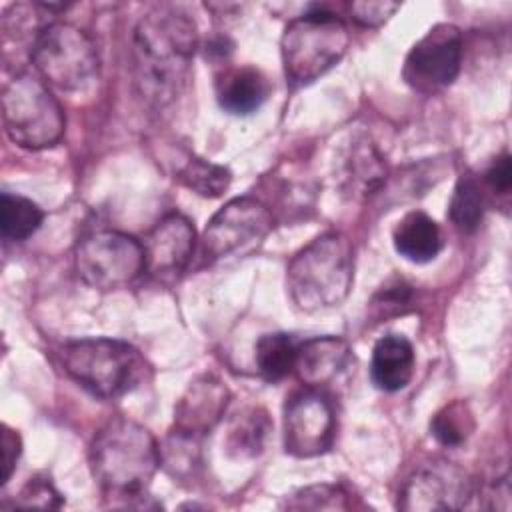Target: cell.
<instances>
[{"instance_id": "1", "label": "cell", "mask_w": 512, "mask_h": 512, "mask_svg": "<svg viewBox=\"0 0 512 512\" xmlns=\"http://www.w3.org/2000/svg\"><path fill=\"white\" fill-rule=\"evenodd\" d=\"M196 48L198 30L186 12L174 6L146 12L134 28V76L140 94L156 106L172 102L188 82Z\"/></svg>"}, {"instance_id": "2", "label": "cell", "mask_w": 512, "mask_h": 512, "mask_svg": "<svg viewBox=\"0 0 512 512\" xmlns=\"http://www.w3.org/2000/svg\"><path fill=\"white\" fill-rule=\"evenodd\" d=\"M88 462L110 506H146V488L162 464L160 448L148 428L128 416L108 418L94 434Z\"/></svg>"}, {"instance_id": "3", "label": "cell", "mask_w": 512, "mask_h": 512, "mask_svg": "<svg viewBox=\"0 0 512 512\" xmlns=\"http://www.w3.org/2000/svg\"><path fill=\"white\" fill-rule=\"evenodd\" d=\"M354 282V248L336 230L316 236L288 264L290 300L304 312L326 310L346 300Z\"/></svg>"}, {"instance_id": "4", "label": "cell", "mask_w": 512, "mask_h": 512, "mask_svg": "<svg viewBox=\"0 0 512 512\" xmlns=\"http://www.w3.org/2000/svg\"><path fill=\"white\" fill-rule=\"evenodd\" d=\"M60 360L76 384L104 400L132 392L150 376L140 350L116 338L70 340L60 348Z\"/></svg>"}, {"instance_id": "5", "label": "cell", "mask_w": 512, "mask_h": 512, "mask_svg": "<svg viewBox=\"0 0 512 512\" xmlns=\"http://www.w3.org/2000/svg\"><path fill=\"white\" fill-rule=\"evenodd\" d=\"M350 46L346 24L328 8L314 6L288 22L280 38L282 66L292 86H304L336 66Z\"/></svg>"}, {"instance_id": "6", "label": "cell", "mask_w": 512, "mask_h": 512, "mask_svg": "<svg viewBox=\"0 0 512 512\" xmlns=\"http://www.w3.org/2000/svg\"><path fill=\"white\" fill-rule=\"evenodd\" d=\"M2 122L8 138L30 150L54 146L66 116L46 82L32 72H16L2 86Z\"/></svg>"}, {"instance_id": "7", "label": "cell", "mask_w": 512, "mask_h": 512, "mask_svg": "<svg viewBox=\"0 0 512 512\" xmlns=\"http://www.w3.org/2000/svg\"><path fill=\"white\" fill-rule=\"evenodd\" d=\"M30 60L36 74L66 92L96 80L100 60L92 38L70 22H46L32 40Z\"/></svg>"}, {"instance_id": "8", "label": "cell", "mask_w": 512, "mask_h": 512, "mask_svg": "<svg viewBox=\"0 0 512 512\" xmlns=\"http://www.w3.org/2000/svg\"><path fill=\"white\" fill-rule=\"evenodd\" d=\"M74 266L90 288L120 290L144 272V246L120 230H94L76 244Z\"/></svg>"}, {"instance_id": "9", "label": "cell", "mask_w": 512, "mask_h": 512, "mask_svg": "<svg viewBox=\"0 0 512 512\" xmlns=\"http://www.w3.org/2000/svg\"><path fill=\"white\" fill-rule=\"evenodd\" d=\"M270 210L252 196L228 200L206 224L202 252L208 262H220L252 252L272 230Z\"/></svg>"}, {"instance_id": "10", "label": "cell", "mask_w": 512, "mask_h": 512, "mask_svg": "<svg viewBox=\"0 0 512 512\" xmlns=\"http://www.w3.org/2000/svg\"><path fill=\"white\" fill-rule=\"evenodd\" d=\"M462 66V34L454 24H436L408 52L402 78L422 94L450 86Z\"/></svg>"}, {"instance_id": "11", "label": "cell", "mask_w": 512, "mask_h": 512, "mask_svg": "<svg viewBox=\"0 0 512 512\" xmlns=\"http://www.w3.org/2000/svg\"><path fill=\"white\" fill-rule=\"evenodd\" d=\"M336 414L330 398L316 388H304L284 404V450L296 458H314L332 448Z\"/></svg>"}, {"instance_id": "12", "label": "cell", "mask_w": 512, "mask_h": 512, "mask_svg": "<svg viewBox=\"0 0 512 512\" xmlns=\"http://www.w3.org/2000/svg\"><path fill=\"white\" fill-rule=\"evenodd\" d=\"M474 496L470 476L448 460L426 462L416 468L404 482L398 508L408 512L460 510Z\"/></svg>"}, {"instance_id": "13", "label": "cell", "mask_w": 512, "mask_h": 512, "mask_svg": "<svg viewBox=\"0 0 512 512\" xmlns=\"http://www.w3.org/2000/svg\"><path fill=\"white\" fill-rule=\"evenodd\" d=\"M144 272L160 284H174L188 268L196 248V228L180 212L162 216L146 234Z\"/></svg>"}, {"instance_id": "14", "label": "cell", "mask_w": 512, "mask_h": 512, "mask_svg": "<svg viewBox=\"0 0 512 512\" xmlns=\"http://www.w3.org/2000/svg\"><path fill=\"white\" fill-rule=\"evenodd\" d=\"M230 390L212 374L194 378L174 408V428L180 434L202 438L224 416Z\"/></svg>"}, {"instance_id": "15", "label": "cell", "mask_w": 512, "mask_h": 512, "mask_svg": "<svg viewBox=\"0 0 512 512\" xmlns=\"http://www.w3.org/2000/svg\"><path fill=\"white\" fill-rule=\"evenodd\" d=\"M354 356L346 340L338 336H316L298 342L294 374L306 388L322 390L338 382L352 366Z\"/></svg>"}, {"instance_id": "16", "label": "cell", "mask_w": 512, "mask_h": 512, "mask_svg": "<svg viewBox=\"0 0 512 512\" xmlns=\"http://www.w3.org/2000/svg\"><path fill=\"white\" fill-rule=\"evenodd\" d=\"M414 364L416 356L410 340L402 334H386L372 348V382L384 392H398L412 380Z\"/></svg>"}, {"instance_id": "17", "label": "cell", "mask_w": 512, "mask_h": 512, "mask_svg": "<svg viewBox=\"0 0 512 512\" xmlns=\"http://www.w3.org/2000/svg\"><path fill=\"white\" fill-rule=\"evenodd\" d=\"M216 96L226 112L246 116L256 112L268 100L270 82L264 72L254 66L230 68L218 78Z\"/></svg>"}, {"instance_id": "18", "label": "cell", "mask_w": 512, "mask_h": 512, "mask_svg": "<svg viewBox=\"0 0 512 512\" xmlns=\"http://www.w3.org/2000/svg\"><path fill=\"white\" fill-rule=\"evenodd\" d=\"M392 242L396 252L414 264H426L434 260L444 246L440 226L434 218L420 210L408 212L396 224L392 232Z\"/></svg>"}, {"instance_id": "19", "label": "cell", "mask_w": 512, "mask_h": 512, "mask_svg": "<svg viewBox=\"0 0 512 512\" xmlns=\"http://www.w3.org/2000/svg\"><path fill=\"white\" fill-rule=\"evenodd\" d=\"M298 342L286 332L264 334L256 342L254 360L260 376L268 382H278L294 372Z\"/></svg>"}, {"instance_id": "20", "label": "cell", "mask_w": 512, "mask_h": 512, "mask_svg": "<svg viewBox=\"0 0 512 512\" xmlns=\"http://www.w3.org/2000/svg\"><path fill=\"white\" fill-rule=\"evenodd\" d=\"M272 424L262 408H246L236 414L228 428L226 446L236 456H258L266 444Z\"/></svg>"}, {"instance_id": "21", "label": "cell", "mask_w": 512, "mask_h": 512, "mask_svg": "<svg viewBox=\"0 0 512 512\" xmlns=\"http://www.w3.org/2000/svg\"><path fill=\"white\" fill-rule=\"evenodd\" d=\"M42 208L18 194H2L0 200V228L2 236L12 242H22L30 238L42 224Z\"/></svg>"}, {"instance_id": "22", "label": "cell", "mask_w": 512, "mask_h": 512, "mask_svg": "<svg viewBox=\"0 0 512 512\" xmlns=\"http://www.w3.org/2000/svg\"><path fill=\"white\" fill-rule=\"evenodd\" d=\"M176 178L190 188L192 192L206 196V198H218L226 188L230 186L232 174L228 168L208 162L204 158H190L176 174Z\"/></svg>"}, {"instance_id": "23", "label": "cell", "mask_w": 512, "mask_h": 512, "mask_svg": "<svg viewBox=\"0 0 512 512\" xmlns=\"http://www.w3.org/2000/svg\"><path fill=\"white\" fill-rule=\"evenodd\" d=\"M448 214L452 224L462 232H474L484 216V196L472 176H462L452 192Z\"/></svg>"}, {"instance_id": "24", "label": "cell", "mask_w": 512, "mask_h": 512, "mask_svg": "<svg viewBox=\"0 0 512 512\" xmlns=\"http://www.w3.org/2000/svg\"><path fill=\"white\" fill-rule=\"evenodd\" d=\"M474 430V420L468 406L460 400L446 404L430 420V434L446 448L462 446Z\"/></svg>"}, {"instance_id": "25", "label": "cell", "mask_w": 512, "mask_h": 512, "mask_svg": "<svg viewBox=\"0 0 512 512\" xmlns=\"http://www.w3.org/2000/svg\"><path fill=\"white\" fill-rule=\"evenodd\" d=\"M348 492L336 484H314L286 496L288 510H348Z\"/></svg>"}, {"instance_id": "26", "label": "cell", "mask_w": 512, "mask_h": 512, "mask_svg": "<svg viewBox=\"0 0 512 512\" xmlns=\"http://www.w3.org/2000/svg\"><path fill=\"white\" fill-rule=\"evenodd\" d=\"M64 504L62 494L54 488L48 478L34 476L30 478L22 490L14 496L12 508H60Z\"/></svg>"}, {"instance_id": "27", "label": "cell", "mask_w": 512, "mask_h": 512, "mask_svg": "<svg viewBox=\"0 0 512 512\" xmlns=\"http://www.w3.org/2000/svg\"><path fill=\"white\" fill-rule=\"evenodd\" d=\"M350 178L356 186H360L362 192H372L382 176H384V166L380 162V156L376 154V150L372 146H364L358 150V154L352 156L350 162Z\"/></svg>"}, {"instance_id": "28", "label": "cell", "mask_w": 512, "mask_h": 512, "mask_svg": "<svg viewBox=\"0 0 512 512\" xmlns=\"http://www.w3.org/2000/svg\"><path fill=\"white\" fill-rule=\"evenodd\" d=\"M398 8H400L398 2H384V0H364V2L348 4L350 18L356 24L368 26V28L382 26L386 20H390V16H394Z\"/></svg>"}, {"instance_id": "29", "label": "cell", "mask_w": 512, "mask_h": 512, "mask_svg": "<svg viewBox=\"0 0 512 512\" xmlns=\"http://www.w3.org/2000/svg\"><path fill=\"white\" fill-rule=\"evenodd\" d=\"M486 184L496 192V194H508L512 186V170H510V154L504 152L500 154L490 168L486 170Z\"/></svg>"}, {"instance_id": "30", "label": "cell", "mask_w": 512, "mask_h": 512, "mask_svg": "<svg viewBox=\"0 0 512 512\" xmlns=\"http://www.w3.org/2000/svg\"><path fill=\"white\" fill-rule=\"evenodd\" d=\"M2 446H4V476H2V484H6L16 468V462L20 458V452H22V442H20V436L16 430H12L10 426L4 424L2 428Z\"/></svg>"}]
</instances>
